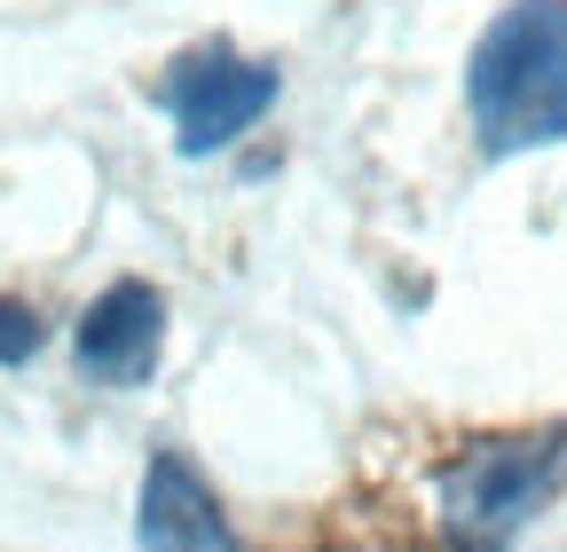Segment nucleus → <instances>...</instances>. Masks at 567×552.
I'll use <instances>...</instances> for the list:
<instances>
[{
    "instance_id": "nucleus-2",
    "label": "nucleus",
    "mask_w": 567,
    "mask_h": 552,
    "mask_svg": "<svg viewBox=\"0 0 567 552\" xmlns=\"http://www.w3.org/2000/svg\"><path fill=\"white\" fill-rule=\"evenodd\" d=\"M567 481V427L473 442L442 473V536L457 552H505Z\"/></svg>"
},
{
    "instance_id": "nucleus-3",
    "label": "nucleus",
    "mask_w": 567,
    "mask_h": 552,
    "mask_svg": "<svg viewBox=\"0 0 567 552\" xmlns=\"http://www.w3.org/2000/svg\"><path fill=\"white\" fill-rule=\"evenodd\" d=\"M158 103L174 111L182 126V151L205 159V151H229L245 126H260V111L276 103V63L260 55H237L229 40H205L189 55H174V72L158 88Z\"/></svg>"
},
{
    "instance_id": "nucleus-5",
    "label": "nucleus",
    "mask_w": 567,
    "mask_h": 552,
    "mask_svg": "<svg viewBox=\"0 0 567 552\" xmlns=\"http://www.w3.org/2000/svg\"><path fill=\"white\" fill-rule=\"evenodd\" d=\"M158 348H166V300L151 285H134V276H118L80 316V371L95 387H142L158 371Z\"/></svg>"
},
{
    "instance_id": "nucleus-1",
    "label": "nucleus",
    "mask_w": 567,
    "mask_h": 552,
    "mask_svg": "<svg viewBox=\"0 0 567 552\" xmlns=\"http://www.w3.org/2000/svg\"><path fill=\"white\" fill-rule=\"evenodd\" d=\"M465 111L488 159L567 143V0H513L473 40Z\"/></svg>"
},
{
    "instance_id": "nucleus-4",
    "label": "nucleus",
    "mask_w": 567,
    "mask_h": 552,
    "mask_svg": "<svg viewBox=\"0 0 567 552\" xmlns=\"http://www.w3.org/2000/svg\"><path fill=\"white\" fill-rule=\"evenodd\" d=\"M134 536L142 552H245L221 498L205 490V473L182 450H158L142 473V505H134Z\"/></svg>"
},
{
    "instance_id": "nucleus-6",
    "label": "nucleus",
    "mask_w": 567,
    "mask_h": 552,
    "mask_svg": "<svg viewBox=\"0 0 567 552\" xmlns=\"http://www.w3.org/2000/svg\"><path fill=\"white\" fill-rule=\"evenodd\" d=\"M40 308L32 300H0V364H32L40 356Z\"/></svg>"
}]
</instances>
